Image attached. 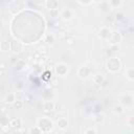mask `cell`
<instances>
[{
    "mask_svg": "<svg viewBox=\"0 0 134 134\" xmlns=\"http://www.w3.org/2000/svg\"><path fill=\"white\" fill-rule=\"evenodd\" d=\"M106 67H107V70L111 73H116L120 70L121 68V62L118 58L116 57H111L108 59L107 63H106Z\"/></svg>",
    "mask_w": 134,
    "mask_h": 134,
    "instance_id": "6da1fadb",
    "label": "cell"
},
{
    "mask_svg": "<svg viewBox=\"0 0 134 134\" xmlns=\"http://www.w3.org/2000/svg\"><path fill=\"white\" fill-rule=\"evenodd\" d=\"M37 126L40 128V130L42 131V133H43V132L47 133V132H50V131L52 130L53 122H52V120H51L50 118H48V117H41V118L38 119Z\"/></svg>",
    "mask_w": 134,
    "mask_h": 134,
    "instance_id": "7a4b0ae2",
    "label": "cell"
},
{
    "mask_svg": "<svg viewBox=\"0 0 134 134\" xmlns=\"http://www.w3.org/2000/svg\"><path fill=\"white\" fill-rule=\"evenodd\" d=\"M122 40V36L120 35L119 31L117 30H111V34L107 40V42L110 44V45H117L121 42Z\"/></svg>",
    "mask_w": 134,
    "mask_h": 134,
    "instance_id": "3957f363",
    "label": "cell"
},
{
    "mask_svg": "<svg viewBox=\"0 0 134 134\" xmlns=\"http://www.w3.org/2000/svg\"><path fill=\"white\" fill-rule=\"evenodd\" d=\"M23 47H24L23 43H22L21 41H19V40L14 39V40L9 41V50L13 51L14 53L21 52V51L23 50Z\"/></svg>",
    "mask_w": 134,
    "mask_h": 134,
    "instance_id": "277c9868",
    "label": "cell"
},
{
    "mask_svg": "<svg viewBox=\"0 0 134 134\" xmlns=\"http://www.w3.org/2000/svg\"><path fill=\"white\" fill-rule=\"evenodd\" d=\"M119 103L124 107H129L133 103V95L130 93H126L119 96Z\"/></svg>",
    "mask_w": 134,
    "mask_h": 134,
    "instance_id": "5b68a950",
    "label": "cell"
},
{
    "mask_svg": "<svg viewBox=\"0 0 134 134\" xmlns=\"http://www.w3.org/2000/svg\"><path fill=\"white\" fill-rule=\"evenodd\" d=\"M54 70H55V73L59 76H65L67 74V72H68V67L64 63H59V64L55 65Z\"/></svg>",
    "mask_w": 134,
    "mask_h": 134,
    "instance_id": "8992f818",
    "label": "cell"
},
{
    "mask_svg": "<svg viewBox=\"0 0 134 134\" xmlns=\"http://www.w3.org/2000/svg\"><path fill=\"white\" fill-rule=\"evenodd\" d=\"M90 72H91V69H90V68H88L87 66H81V67L77 69V76H79L80 79L85 80V79L89 77Z\"/></svg>",
    "mask_w": 134,
    "mask_h": 134,
    "instance_id": "52a82bcc",
    "label": "cell"
},
{
    "mask_svg": "<svg viewBox=\"0 0 134 134\" xmlns=\"http://www.w3.org/2000/svg\"><path fill=\"white\" fill-rule=\"evenodd\" d=\"M110 34H111V29L109 27H107V26H103V27H100L97 36H98V38L100 40L107 41L108 38H109V36H110Z\"/></svg>",
    "mask_w": 134,
    "mask_h": 134,
    "instance_id": "ba28073f",
    "label": "cell"
},
{
    "mask_svg": "<svg viewBox=\"0 0 134 134\" xmlns=\"http://www.w3.org/2000/svg\"><path fill=\"white\" fill-rule=\"evenodd\" d=\"M54 106H55V103L51 99H45L43 102V110L44 112H51L54 110Z\"/></svg>",
    "mask_w": 134,
    "mask_h": 134,
    "instance_id": "9c48e42d",
    "label": "cell"
},
{
    "mask_svg": "<svg viewBox=\"0 0 134 134\" xmlns=\"http://www.w3.org/2000/svg\"><path fill=\"white\" fill-rule=\"evenodd\" d=\"M60 17L65 21H69V20H71L73 18V12L71 9H69V8H65V9H63L61 12Z\"/></svg>",
    "mask_w": 134,
    "mask_h": 134,
    "instance_id": "30bf717a",
    "label": "cell"
},
{
    "mask_svg": "<svg viewBox=\"0 0 134 134\" xmlns=\"http://www.w3.org/2000/svg\"><path fill=\"white\" fill-rule=\"evenodd\" d=\"M22 126V121L20 118H12L8 121V127L10 130H17Z\"/></svg>",
    "mask_w": 134,
    "mask_h": 134,
    "instance_id": "8fae6325",
    "label": "cell"
},
{
    "mask_svg": "<svg viewBox=\"0 0 134 134\" xmlns=\"http://www.w3.org/2000/svg\"><path fill=\"white\" fill-rule=\"evenodd\" d=\"M26 62L24 61V60H22V59H20V60H17V62L15 63V65H14V69L16 70V71H18V72H21V71H23L25 68H26Z\"/></svg>",
    "mask_w": 134,
    "mask_h": 134,
    "instance_id": "7c38bea8",
    "label": "cell"
},
{
    "mask_svg": "<svg viewBox=\"0 0 134 134\" xmlns=\"http://www.w3.org/2000/svg\"><path fill=\"white\" fill-rule=\"evenodd\" d=\"M45 6L48 10L58 9L59 7V1L58 0H45Z\"/></svg>",
    "mask_w": 134,
    "mask_h": 134,
    "instance_id": "4fadbf2b",
    "label": "cell"
},
{
    "mask_svg": "<svg viewBox=\"0 0 134 134\" xmlns=\"http://www.w3.org/2000/svg\"><path fill=\"white\" fill-rule=\"evenodd\" d=\"M57 125L58 127L61 129V130H65L68 128V120L65 118V117H60L58 120H57Z\"/></svg>",
    "mask_w": 134,
    "mask_h": 134,
    "instance_id": "5bb4252c",
    "label": "cell"
},
{
    "mask_svg": "<svg viewBox=\"0 0 134 134\" xmlns=\"http://www.w3.org/2000/svg\"><path fill=\"white\" fill-rule=\"evenodd\" d=\"M15 93L14 92H8L5 96H4V103L5 104H8V105H12L15 100Z\"/></svg>",
    "mask_w": 134,
    "mask_h": 134,
    "instance_id": "9a60e30c",
    "label": "cell"
},
{
    "mask_svg": "<svg viewBox=\"0 0 134 134\" xmlns=\"http://www.w3.org/2000/svg\"><path fill=\"white\" fill-rule=\"evenodd\" d=\"M93 119H94V121L96 122V124H103L104 122V120H105V116H104V114L103 113H100V112H96L95 113V115H94V117H93Z\"/></svg>",
    "mask_w": 134,
    "mask_h": 134,
    "instance_id": "2e32d148",
    "label": "cell"
},
{
    "mask_svg": "<svg viewBox=\"0 0 134 134\" xmlns=\"http://www.w3.org/2000/svg\"><path fill=\"white\" fill-rule=\"evenodd\" d=\"M110 7L112 8H118L122 5V0H109V3Z\"/></svg>",
    "mask_w": 134,
    "mask_h": 134,
    "instance_id": "e0dca14e",
    "label": "cell"
},
{
    "mask_svg": "<svg viewBox=\"0 0 134 134\" xmlns=\"http://www.w3.org/2000/svg\"><path fill=\"white\" fill-rule=\"evenodd\" d=\"M92 81L95 85H102L104 83V77L102 74H95V75H93Z\"/></svg>",
    "mask_w": 134,
    "mask_h": 134,
    "instance_id": "ac0fdd59",
    "label": "cell"
},
{
    "mask_svg": "<svg viewBox=\"0 0 134 134\" xmlns=\"http://www.w3.org/2000/svg\"><path fill=\"white\" fill-rule=\"evenodd\" d=\"M15 93V98L16 99H19V100H24V98L26 97V94L23 90H17Z\"/></svg>",
    "mask_w": 134,
    "mask_h": 134,
    "instance_id": "d6986e66",
    "label": "cell"
},
{
    "mask_svg": "<svg viewBox=\"0 0 134 134\" xmlns=\"http://www.w3.org/2000/svg\"><path fill=\"white\" fill-rule=\"evenodd\" d=\"M126 77H127L130 82H132V81L134 80V68L130 67V68H128V69L126 70Z\"/></svg>",
    "mask_w": 134,
    "mask_h": 134,
    "instance_id": "ffe728a7",
    "label": "cell"
},
{
    "mask_svg": "<svg viewBox=\"0 0 134 134\" xmlns=\"http://www.w3.org/2000/svg\"><path fill=\"white\" fill-rule=\"evenodd\" d=\"M0 49L2 51H8L9 50V41L7 40H3L0 43Z\"/></svg>",
    "mask_w": 134,
    "mask_h": 134,
    "instance_id": "44dd1931",
    "label": "cell"
},
{
    "mask_svg": "<svg viewBox=\"0 0 134 134\" xmlns=\"http://www.w3.org/2000/svg\"><path fill=\"white\" fill-rule=\"evenodd\" d=\"M45 42H46L48 45H53L54 42H55V38H54V36L51 35V34H48V35L46 36V38H45Z\"/></svg>",
    "mask_w": 134,
    "mask_h": 134,
    "instance_id": "7402d4cb",
    "label": "cell"
},
{
    "mask_svg": "<svg viewBox=\"0 0 134 134\" xmlns=\"http://www.w3.org/2000/svg\"><path fill=\"white\" fill-rule=\"evenodd\" d=\"M12 106L15 108V109H22L24 107V103L23 100H19V99H15L14 103L12 104Z\"/></svg>",
    "mask_w": 134,
    "mask_h": 134,
    "instance_id": "603a6c76",
    "label": "cell"
},
{
    "mask_svg": "<svg viewBox=\"0 0 134 134\" xmlns=\"http://www.w3.org/2000/svg\"><path fill=\"white\" fill-rule=\"evenodd\" d=\"M113 112L115 113V114H121L122 112H124V106H121L120 104H118V105H115L114 107H113Z\"/></svg>",
    "mask_w": 134,
    "mask_h": 134,
    "instance_id": "cb8c5ba5",
    "label": "cell"
},
{
    "mask_svg": "<svg viewBox=\"0 0 134 134\" xmlns=\"http://www.w3.org/2000/svg\"><path fill=\"white\" fill-rule=\"evenodd\" d=\"M8 121H9V119H8V117H6V116H0V127H6V126H8Z\"/></svg>",
    "mask_w": 134,
    "mask_h": 134,
    "instance_id": "d4e9b609",
    "label": "cell"
},
{
    "mask_svg": "<svg viewBox=\"0 0 134 134\" xmlns=\"http://www.w3.org/2000/svg\"><path fill=\"white\" fill-rule=\"evenodd\" d=\"M114 19H115V21H117V22H120V21H124L125 20V15L122 14V13H116L115 15H114Z\"/></svg>",
    "mask_w": 134,
    "mask_h": 134,
    "instance_id": "484cf974",
    "label": "cell"
},
{
    "mask_svg": "<svg viewBox=\"0 0 134 134\" xmlns=\"http://www.w3.org/2000/svg\"><path fill=\"white\" fill-rule=\"evenodd\" d=\"M15 88H16L17 90H23V88H24V83H23L22 81H18V82L15 84Z\"/></svg>",
    "mask_w": 134,
    "mask_h": 134,
    "instance_id": "4316f807",
    "label": "cell"
},
{
    "mask_svg": "<svg viewBox=\"0 0 134 134\" xmlns=\"http://www.w3.org/2000/svg\"><path fill=\"white\" fill-rule=\"evenodd\" d=\"M96 130L94 129V128H92V127H88L85 131H84V133L85 134H96Z\"/></svg>",
    "mask_w": 134,
    "mask_h": 134,
    "instance_id": "83f0119b",
    "label": "cell"
},
{
    "mask_svg": "<svg viewBox=\"0 0 134 134\" xmlns=\"http://www.w3.org/2000/svg\"><path fill=\"white\" fill-rule=\"evenodd\" d=\"M49 16H50L51 18H57V17H59V12H58V9L49 10Z\"/></svg>",
    "mask_w": 134,
    "mask_h": 134,
    "instance_id": "f1b7e54d",
    "label": "cell"
},
{
    "mask_svg": "<svg viewBox=\"0 0 134 134\" xmlns=\"http://www.w3.org/2000/svg\"><path fill=\"white\" fill-rule=\"evenodd\" d=\"M81 5H84V6H86V5H89L91 2H92V0H76Z\"/></svg>",
    "mask_w": 134,
    "mask_h": 134,
    "instance_id": "f546056e",
    "label": "cell"
},
{
    "mask_svg": "<svg viewBox=\"0 0 134 134\" xmlns=\"http://www.w3.org/2000/svg\"><path fill=\"white\" fill-rule=\"evenodd\" d=\"M29 133H42V131L40 130V128L38 126H36L35 128H31L29 130Z\"/></svg>",
    "mask_w": 134,
    "mask_h": 134,
    "instance_id": "4dcf8cb0",
    "label": "cell"
},
{
    "mask_svg": "<svg viewBox=\"0 0 134 134\" xmlns=\"http://www.w3.org/2000/svg\"><path fill=\"white\" fill-rule=\"evenodd\" d=\"M128 125H129L130 127H133V125H134V117H133V116H130V117L128 118Z\"/></svg>",
    "mask_w": 134,
    "mask_h": 134,
    "instance_id": "1f68e13d",
    "label": "cell"
},
{
    "mask_svg": "<svg viewBox=\"0 0 134 134\" xmlns=\"http://www.w3.org/2000/svg\"><path fill=\"white\" fill-rule=\"evenodd\" d=\"M44 75H45V76H44V79H45V80H48V79H50V77H51V72L46 71V72L44 73Z\"/></svg>",
    "mask_w": 134,
    "mask_h": 134,
    "instance_id": "d6a6232c",
    "label": "cell"
},
{
    "mask_svg": "<svg viewBox=\"0 0 134 134\" xmlns=\"http://www.w3.org/2000/svg\"><path fill=\"white\" fill-rule=\"evenodd\" d=\"M103 0H92V2H94V3H99V2H102Z\"/></svg>",
    "mask_w": 134,
    "mask_h": 134,
    "instance_id": "836d02e7",
    "label": "cell"
},
{
    "mask_svg": "<svg viewBox=\"0 0 134 134\" xmlns=\"http://www.w3.org/2000/svg\"><path fill=\"white\" fill-rule=\"evenodd\" d=\"M15 0H5V2H7V3H12V2H14Z\"/></svg>",
    "mask_w": 134,
    "mask_h": 134,
    "instance_id": "e575fe53",
    "label": "cell"
},
{
    "mask_svg": "<svg viewBox=\"0 0 134 134\" xmlns=\"http://www.w3.org/2000/svg\"><path fill=\"white\" fill-rule=\"evenodd\" d=\"M2 26H3V22H2V21H0V29L2 28Z\"/></svg>",
    "mask_w": 134,
    "mask_h": 134,
    "instance_id": "d590c367",
    "label": "cell"
}]
</instances>
